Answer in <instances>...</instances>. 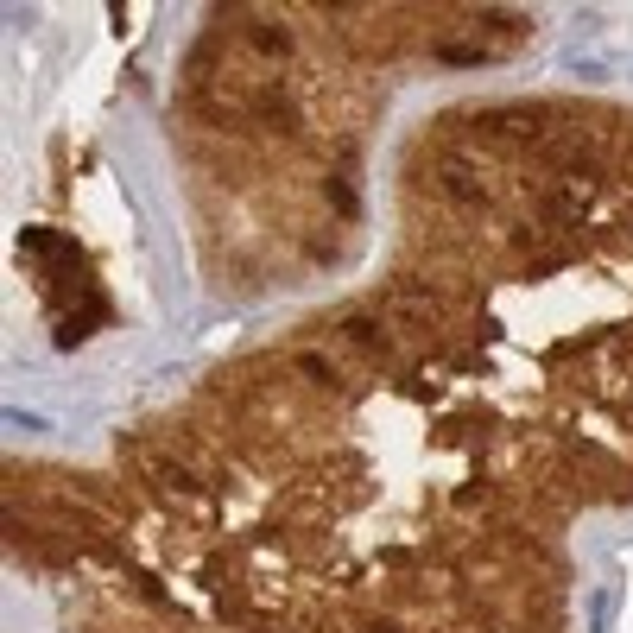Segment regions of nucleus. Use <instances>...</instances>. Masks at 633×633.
Listing matches in <instances>:
<instances>
[{"instance_id":"1","label":"nucleus","mask_w":633,"mask_h":633,"mask_svg":"<svg viewBox=\"0 0 633 633\" xmlns=\"http://www.w3.org/2000/svg\"><path fill=\"white\" fill-rule=\"evenodd\" d=\"M615 621V583H596L589 589V633H608Z\"/></svg>"},{"instance_id":"2","label":"nucleus","mask_w":633,"mask_h":633,"mask_svg":"<svg viewBox=\"0 0 633 633\" xmlns=\"http://www.w3.org/2000/svg\"><path fill=\"white\" fill-rule=\"evenodd\" d=\"M6 424H13V431H26V437L51 431V418H45V412H26V405H6Z\"/></svg>"},{"instance_id":"3","label":"nucleus","mask_w":633,"mask_h":633,"mask_svg":"<svg viewBox=\"0 0 633 633\" xmlns=\"http://www.w3.org/2000/svg\"><path fill=\"white\" fill-rule=\"evenodd\" d=\"M368 633H399V628H393V621H374V628H368Z\"/></svg>"}]
</instances>
